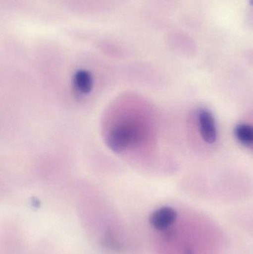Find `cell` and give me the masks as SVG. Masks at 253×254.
Segmentation results:
<instances>
[{"mask_svg":"<svg viewBox=\"0 0 253 254\" xmlns=\"http://www.w3.org/2000/svg\"><path fill=\"white\" fill-rule=\"evenodd\" d=\"M141 128L135 124H123L108 133L106 143L114 152H121L138 142L141 138Z\"/></svg>","mask_w":253,"mask_h":254,"instance_id":"1","label":"cell"},{"mask_svg":"<svg viewBox=\"0 0 253 254\" xmlns=\"http://www.w3.org/2000/svg\"><path fill=\"white\" fill-rule=\"evenodd\" d=\"M235 134L237 140L246 147L251 148L253 143V127L249 125H239L235 128Z\"/></svg>","mask_w":253,"mask_h":254,"instance_id":"5","label":"cell"},{"mask_svg":"<svg viewBox=\"0 0 253 254\" xmlns=\"http://www.w3.org/2000/svg\"><path fill=\"white\" fill-rule=\"evenodd\" d=\"M73 84L77 92L86 95L90 93L93 88V77L89 71L79 70L74 74Z\"/></svg>","mask_w":253,"mask_h":254,"instance_id":"4","label":"cell"},{"mask_svg":"<svg viewBox=\"0 0 253 254\" xmlns=\"http://www.w3.org/2000/svg\"><path fill=\"white\" fill-rule=\"evenodd\" d=\"M177 216L176 210L172 207H160L153 212L150 216V225L157 231H164L175 223Z\"/></svg>","mask_w":253,"mask_h":254,"instance_id":"2","label":"cell"},{"mask_svg":"<svg viewBox=\"0 0 253 254\" xmlns=\"http://www.w3.org/2000/svg\"><path fill=\"white\" fill-rule=\"evenodd\" d=\"M199 128L202 138L208 143H215L217 139V130L215 119L208 110H202L198 115Z\"/></svg>","mask_w":253,"mask_h":254,"instance_id":"3","label":"cell"}]
</instances>
